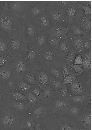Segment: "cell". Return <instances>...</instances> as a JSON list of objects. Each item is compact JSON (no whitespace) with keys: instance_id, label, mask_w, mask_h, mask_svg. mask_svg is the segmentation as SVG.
<instances>
[{"instance_id":"obj_1","label":"cell","mask_w":92,"mask_h":130,"mask_svg":"<svg viewBox=\"0 0 92 130\" xmlns=\"http://www.w3.org/2000/svg\"><path fill=\"white\" fill-rule=\"evenodd\" d=\"M26 118L17 113L0 97V130H24Z\"/></svg>"},{"instance_id":"obj_2","label":"cell","mask_w":92,"mask_h":130,"mask_svg":"<svg viewBox=\"0 0 92 130\" xmlns=\"http://www.w3.org/2000/svg\"><path fill=\"white\" fill-rule=\"evenodd\" d=\"M0 4L2 9L0 12V32L4 34L8 41L12 35L19 31H23V21L17 19L9 9L7 1Z\"/></svg>"},{"instance_id":"obj_3","label":"cell","mask_w":92,"mask_h":130,"mask_svg":"<svg viewBox=\"0 0 92 130\" xmlns=\"http://www.w3.org/2000/svg\"><path fill=\"white\" fill-rule=\"evenodd\" d=\"M7 54L12 60L22 57L24 54L26 45L23 32L17 31L13 33L8 41Z\"/></svg>"},{"instance_id":"obj_4","label":"cell","mask_w":92,"mask_h":130,"mask_svg":"<svg viewBox=\"0 0 92 130\" xmlns=\"http://www.w3.org/2000/svg\"><path fill=\"white\" fill-rule=\"evenodd\" d=\"M40 51L31 42L26 41L25 53L21 57L29 66L39 69L42 66L41 60L39 57Z\"/></svg>"},{"instance_id":"obj_5","label":"cell","mask_w":92,"mask_h":130,"mask_svg":"<svg viewBox=\"0 0 92 130\" xmlns=\"http://www.w3.org/2000/svg\"><path fill=\"white\" fill-rule=\"evenodd\" d=\"M45 11L50 18L52 26H62L63 23H67L65 8L56 7L53 5L51 1H49Z\"/></svg>"},{"instance_id":"obj_6","label":"cell","mask_w":92,"mask_h":130,"mask_svg":"<svg viewBox=\"0 0 92 130\" xmlns=\"http://www.w3.org/2000/svg\"><path fill=\"white\" fill-rule=\"evenodd\" d=\"M31 1H8V7L14 16L18 20H26L27 11Z\"/></svg>"},{"instance_id":"obj_7","label":"cell","mask_w":92,"mask_h":130,"mask_svg":"<svg viewBox=\"0 0 92 130\" xmlns=\"http://www.w3.org/2000/svg\"><path fill=\"white\" fill-rule=\"evenodd\" d=\"M85 87L86 91L84 94L79 96H71L67 100V102L80 107L91 106V79H88Z\"/></svg>"},{"instance_id":"obj_8","label":"cell","mask_w":92,"mask_h":130,"mask_svg":"<svg viewBox=\"0 0 92 130\" xmlns=\"http://www.w3.org/2000/svg\"><path fill=\"white\" fill-rule=\"evenodd\" d=\"M65 8L68 26L72 24H77L79 19L84 15V10L81 8L78 1H74L71 5Z\"/></svg>"},{"instance_id":"obj_9","label":"cell","mask_w":92,"mask_h":130,"mask_svg":"<svg viewBox=\"0 0 92 130\" xmlns=\"http://www.w3.org/2000/svg\"><path fill=\"white\" fill-rule=\"evenodd\" d=\"M63 62L62 59L49 63L42 62V67L49 75L62 81L63 77L61 68Z\"/></svg>"},{"instance_id":"obj_10","label":"cell","mask_w":92,"mask_h":130,"mask_svg":"<svg viewBox=\"0 0 92 130\" xmlns=\"http://www.w3.org/2000/svg\"><path fill=\"white\" fill-rule=\"evenodd\" d=\"M49 106L43 103L29 110L24 115L26 117L32 118L35 122H39L40 120L45 118L49 115Z\"/></svg>"},{"instance_id":"obj_11","label":"cell","mask_w":92,"mask_h":130,"mask_svg":"<svg viewBox=\"0 0 92 130\" xmlns=\"http://www.w3.org/2000/svg\"><path fill=\"white\" fill-rule=\"evenodd\" d=\"M49 1H31L27 11L26 19L33 18L45 12Z\"/></svg>"},{"instance_id":"obj_12","label":"cell","mask_w":92,"mask_h":130,"mask_svg":"<svg viewBox=\"0 0 92 130\" xmlns=\"http://www.w3.org/2000/svg\"><path fill=\"white\" fill-rule=\"evenodd\" d=\"M0 97L9 107L17 113L25 115L30 109V106L27 103L12 99L8 94Z\"/></svg>"},{"instance_id":"obj_13","label":"cell","mask_w":92,"mask_h":130,"mask_svg":"<svg viewBox=\"0 0 92 130\" xmlns=\"http://www.w3.org/2000/svg\"><path fill=\"white\" fill-rule=\"evenodd\" d=\"M23 32L26 41H31L37 33L41 30L32 19L23 21Z\"/></svg>"},{"instance_id":"obj_14","label":"cell","mask_w":92,"mask_h":130,"mask_svg":"<svg viewBox=\"0 0 92 130\" xmlns=\"http://www.w3.org/2000/svg\"><path fill=\"white\" fill-rule=\"evenodd\" d=\"M39 57L42 63H49L61 59L58 50L52 48L46 44L41 50Z\"/></svg>"},{"instance_id":"obj_15","label":"cell","mask_w":92,"mask_h":130,"mask_svg":"<svg viewBox=\"0 0 92 130\" xmlns=\"http://www.w3.org/2000/svg\"><path fill=\"white\" fill-rule=\"evenodd\" d=\"M68 103L65 100L56 96V97L50 104L49 115L56 113L60 116L61 121L64 115H66L67 106Z\"/></svg>"},{"instance_id":"obj_16","label":"cell","mask_w":92,"mask_h":130,"mask_svg":"<svg viewBox=\"0 0 92 130\" xmlns=\"http://www.w3.org/2000/svg\"><path fill=\"white\" fill-rule=\"evenodd\" d=\"M10 64L14 74L18 75L21 76L27 72L37 70L39 69L29 66L21 57L13 60Z\"/></svg>"},{"instance_id":"obj_17","label":"cell","mask_w":92,"mask_h":130,"mask_svg":"<svg viewBox=\"0 0 92 130\" xmlns=\"http://www.w3.org/2000/svg\"><path fill=\"white\" fill-rule=\"evenodd\" d=\"M77 121L82 125V127L91 130V106L80 107Z\"/></svg>"},{"instance_id":"obj_18","label":"cell","mask_w":92,"mask_h":130,"mask_svg":"<svg viewBox=\"0 0 92 130\" xmlns=\"http://www.w3.org/2000/svg\"><path fill=\"white\" fill-rule=\"evenodd\" d=\"M21 76V75L14 74L11 78L4 81L0 88V96L15 90L17 82Z\"/></svg>"},{"instance_id":"obj_19","label":"cell","mask_w":92,"mask_h":130,"mask_svg":"<svg viewBox=\"0 0 92 130\" xmlns=\"http://www.w3.org/2000/svg\"><path fill=\"white\" fill-rule=\"evenodd\" d=\"M67 37L69 39L73 48L76 54H80L84 49L83 43L87 39H91L84 36H78L68 32Z\"/></svg>"},{"instance_id":"obj_20","label":"cell","mask_w":92,"mask_h":130,"mask_svg":"<svg viewBox=\"0 0 92 130\" xmlns=\"http://www.w3.org/2000/svg\"><path fill=\"white\" fill-rule=\"evenodd\" d=\"M35 78L37 85L42 89L49 87L50 76L42 67L36 71Z\"/></svg>"},{"instance_id":"obj_21","label":"cell","mask_w":92,"mask_h":130,"mask_svg":"<svg viewBox=\"0 0 92 130\" xmlns=\"http://www.w3.org/2000/svg\"><path fill=\"white\" fill-rule=\"evenodd\" d=\"M31 19L41 29L46 30L52 27L50 18L46 11Z\"/></svg>"},{"instance_id":"obj_22","label":"cell","mask_w":92,"mask_h":130,"mask_svg":"<svg viewBox=\"0 0 92 130\" xmlns=\"http://www.w3.org/2000/svg\"><path fill=\"white\" fill-rule=\"evenodd\" d=\"M67 86L71 96L80 95L86 91L85 86L81 82L78 78H77L71 84Z\"/></svg>"},{"instance_id":"obj_23","label":"cell","mask_w":92,"mask_h":130,"mask_svg":"<svg viewBox=\"0 0 92 130\" xmlns=\"http://www.w3.org/2000/svg\"><path fill=\"white\" fill-rule=\"evenodd\" d=\"M69 30L67 27L62 26H52L46 31L49 36L61 39L67 37Z\"/></svg>"},{"instance_id":"obj_24","label":"cell","mask_w":92,"mask_h":130,"mask_svg":"<svg viewBox=\"0 0 92 130\" xmlns=\"http://www.w3.org/2000/svg\"><path fill=\"white\" fill-rule=\"evenodd\" d=\"M49 35L46 30H41L31 41L34 46L40 51L45 45Z\"/></svg>"},{"instance_id":"obj_25","label":"cell","mask_w":92,"mask_h":130,"mask_svg":"<svg viewBox=\"0 0 92 130\" xmlns=\"http://www.w3.org/2000/svg\"><path fill=\"white\" fill-rule=\"evenodd\" d=\"M72 48L70 41L67 37L61 39L59 44L58 50L62 59Z\"/></svg>"},{"instance_id":"obj_26","label":"cell","mask_w":92,"mask_h":130,"mask_svg":"<svg viewBox=\"0 0 92 130\" xmlns=\"http://www.w3.org/2000/svg\"><path fill=\"white\" fill-rule=\"evenodd\" d=\"M35 85L27 83L23 79L21 76L17 82L15 90L26 95L31 91L32 88Z\"/></svg>"},{"instance_id":"obj_27","label":"cell","mask_w":92,"mask_h":130,"mask_svg":"<svg viewBox=\"0 0 92 130\" xmlns=\"http://www.w3.org/2000/svg\"><path fill=\"white\" fill-rule=\"evenodd\" d=\"M81 29L91 34V15L84 16L77 23Z\"/></svg>"},{"instance_id":"obj_28","label":"cell","mask_w":92,"mask_h":130,"mask_svg":"<svg viewBox=\"0 0 92 130\" xmlns=\"http://www.w3.org/2000/svg\"><path fill=\"white\" fill-rule=\"evenodd\" d=\"M56 96L49 87L44 89L43 90L42 96L41 103L49 106Z\"/></svg>"},{"instance_id":"obj_29","label":"cell","mask_w":92,"mask_h":130,"mask_svg":"<svg viewBox=\"0 0 92 130\" xmlns=\"http://www.w3.org/2000/svg\"><path fill=\"white\" fill-rule=\"evenodd\" d=\"M14 74L10 63L0 67V78L3 82L11 78Z\"/></svg>"},{"instance_id":"obj_30","label":"cell","mask_w":92,"mask_h":130,"mask_svg":"<svg viewBox=\"0 0 92 130\" xmlns=\"http://www.w3.org/2000/svg\"><path fill=\"white\" fill-rule=\"evenodd\" d=\"M49 75L50 78L49 87L56 95L62 88V81L51 76Z\"/></svg>"},{"instance_id":"obj_31","label":"cell","mask_w":92,"mask_h":130,"mask_svg":"<svg viewBox=\"0 0 92 130\" xmlns=\"http://www.w3.org/2000/svg\"><path fill=\"white\" fill-rule=\"evenodd\" d=\"M54 115L55 120L58 122V125L60 126L59 130H75L73 127L69 125L68 115H64L62 121L60 118L57 119L55 115Z\"/></svg>"},{"instance_id":"obj_32","label":"cell","mask_w":92,"mask_h":130,"mask_svg":"<svg viewBox=\"0 0 92 130\" xmlns=\"http://www.w3.org/2000/svg\"><path fill=\"white\" fill-rule=\"evenodd\" d=\"M8 43L5 35L0 32V56L7 54Z\"/></svg>"},{"instance_id":"obj_33","label":"cell","mask_w":92,"mask_h":130,"mask_svg":"<svg viewBox=\"0 0 92 130\" xmlns=\"http://www.w3.org/2000/svg\"><path fill=\"white\" fill-rule=\"evenodd\" d=\"M80 107L71 103L67 105L66 114L67 115L73 116L77 120L78 117Z\"/></svg>"},{"instance_id":"obj_34","label":"cell","mask_w":92,"mask_h":130,"mask_svg":"<svg viewBox=\"0 0 92 130\" xmlns=\"http://www.w3.org/2000/svg\"><path fill=\"white\" fill-rule=\"evenodd\" d=\"M37 70L30 71L25 73L21 75L23 79L29 84L37 85L35 77L36 72Z\"/></svg>"},{"instance_id":"obj_35","label":"cell","mask_w":92,"mask_h":130,"mask_svg":"<svg viewBox=\"0 0 92 130\" xmlns=\"http://www.w3.org/2000/svg\"><path fill=\"white\" fill-rule=\"evenodd\" d=\"M72 31L73 34L78 36H84L91 39V34H90L80 28L78 25L72 24L67 27Z\"/></svg>"},{"instance_id":"obj_36","label":"cell","mask_w":92,"mask_h":130,"mask_svg":"<svg viewBox=\"0 0 92 130\" xmlns=\"http://www.w3.org/2000/svg\"><path fill=\"white\" fill-rule=\"evenodd\" d=\"M26 96L27 99V103L30 106V109L33 108L38 106L40 104V101L31 91Z\"/></svg>"},{"instance_id":"obj_37","label":"cell","mask_w":92,"mask_h":130,"mask_svg":"<svg viewBox=\"0 0 92 130\" xmlns=\"http://www.w3.org/2000/svg\"><path fill=\"white\" fill-rule=\"evenodd\" d=\"M7 94L10 98L12 99L17 101H23L27 103V99L26 96L20 92L16 90H13Z\"/></svg>"},{"instance_id":"obj_38","label":"cell","mask_w":92,"mask_h":130,"mask_svg":"<svg viewBox=\"0 0 92 130\" xmlns=\"http://www.w3.org/2000/svg\"><path fill=\"white\" fill-rule=\"evenodd\" d=\"M76 54L75 50L72 48L62 59L66 63L69 65L72 64L76 56Z\"/></svg>"},{"instance_id":"obj_39","label":"cell","mask_w":92,"mask_h":130,"mask_svg":"<svg viewBox=\"0 0 92 130\" xmlns=\"http://www.w3.org/2000/svg\"><path fill=\"white\" fill-rule=\"evenodd\" d=\"M61 39L52 37L49 35L45 44L48 45L51 48L58 50L59 45Z\"/></svg>"},{"instance_id":"obj_40","label":"cell","mask_w":92,"mask_h":130,"mask_svg":"<svg viewBox=\"0 0 92 130\" xmlns=\"http://www.w3.org/2000/svg\"><path fill=\"white\" fill-rule=\"evenodd\" d=\"M70 96L67 85L62 84V88L60 91L56 95V96L67 102Z\"/></svg>"},{"instance_id":"obj_41","label":"cell","mask_w":92,"mask_h":130,"mask_svg":"<svg viewBox=\"0 0 92 130\" xmlns=\"http://www.w3.org/2000/svg\"><path fill=\"white\" fill-rule=\"evenodd\" d=\"M61 69L63 78L70 75H75L74 72L70 67V65L64 62Z\"/></svg>"},{"instance_id":"obj_42","label":"cell","mask_w":92,"mask_h":130,"mask_svg":"<svg viewBox=\"0 0 92 130\" xmlns=\"http://www.w3.org/2000/svg\"><path fill=\"white\" fill-rule=\"evenodd\" d=\"M54 6L57 8H65L71 5L74 1H51Z\"/></svg>"},{"instance_id":"obj_43","label":"cell","mask_w":92,"mask_h":130,"mask_svg":"<svg viewBox=\"0 0 92 130\" xmlns=\"http://www.w3.org/2000/svg\"><path fill=\"white\" fill-rule=\"evenodd\" d=\"M82 65L83 72L87 73L88 76H91V60H82Z\"/></svg>"},{"instance_id":"obj_44","label":"cell","mask_w":92,"mask_h":130,"mask_svg":"<svg viewBox=\"0 0 92 130\" xmlns=\"http://www.w3.org/2000/svg\"><path fill=\"white\" fill-rule=\"evenodd\" d=\"M43 90L38 85H35L32 88L31 92L32 93L41 101L42 95Z\"/></svg>"},{"instance_id":"obj_45","label":"cell","mask_w":92,"mask_h":130,"mask_svg":"<svg viewBox=\"0 0 92 130\" xmlns=\"http://www.w3.org/2000/svg\"><path fill=\"white\" fill-rule=\"evenodd\" d=\"M70 66L74 72L75 76L79 78L83 72L82 65L72 64L70 65Z\"/></svg>"},{"instance_id":"obj_46","label":"cell","mask_w":92,"mask_h":130,"mask_svg":"<svg viewBox=\"0 0 92 130\" xmlns=\"http://www.w3.org/2000/svg\"><path fill=\"white\" fill-rule=\"evenodd\" d=\"M36 123L31 118L26 117L24 124V128L28 130H34L33 128L35 127Z\"/></svg>"},{"instance_id":"obj_47","label":"cell","mask_w":92,"mask_h":130,"mask_svg":"<svg viewBox=\"0 0 92 130\" xmlns=\"http://www.w3.org/2000/svg\"><path fill=\"white\" fill-rule=\"evenodd\" d=\"M12 60L8 54L0 56V67L10 63Z\"/></svg>"},{"instance_id":"obj_48","label":"cell","mask_w":92,"mask_h":130,"mask_svg":"<svg viewBox=\"0 0 92 130\" xmlns=\"http://www.w3.org/2000/svg\"><path fill=\"white\" fill-rule=\"evenodd\" d=\"M75 75H71L66 76L63 78L62 81V84L67 86L71 84L77 78Z\"/></svg>"},{"instance_id":"obj_49","label":"cell","mask_w":92,"mask_h":130,"mask_svg":"<svg viewBox=\"0 0 92 130\" xmlns=\"http://www.w3.org/2000/svg\"><path fill=\"white\" fill-rule=\"evenodd\" d=\"M80 54L82 60H91V50H86L83 49Z\"/></svg>"},{"instance_id":"obj_50","label":"cell","mask_w":92,"mask_h":130,"mask_svg":"<svg viewBox=\"0 0 92 130\" xmlns=\"http://www.w3.org/2000/svg\"><path fill=\"white\" fill-rule=\"evenodd\" d=\"M80 5L81 8L84 10V16L91 15V7H89L88 5L85 6Z\"/></svg>"},{"instance_id":"obj_51","label":"cell","mask_w":92,"mask_h":130,"mask_svg":"<svg viewBox=\"0 0 92 130\" xmlns=\"http://www.w3.org/2000/svg\"><path fill=\"white\" fill-rule=\"evenodd\" d=\"M84 49L86 50H91V39H87L84 41L83 44Z\"/></svg>"},{"instance_id":"obj_52","label":"cell","mask_w":92,"mask_h":130,"mask_svg":"<svg viewBox=\"0 0 92 130\" xmlns=\"http://www.w3.org/2000/svg\"><path fill=\"white\" fill-rule=\"evenodd\" d=\"M82 59L81 55L79 54L76 56L75 59L73 63V64H82Z\"/></svg>"},{"instance_id":"obj_53","label":"cell","mask_w":92,"mask_h":130,"mask_svg":"<svg viewBox=\"0 0 92 130\" xmlns=\"http://www.w3.org/2000/svg\"><path fill=\"white\" fill-rule=\"evenodd\" d=\"M71 126L74 128L75 130H89L86 128L80 126L75 122L71 123Z\"/></svg>"},{"instance_id":"obj_54","label":"cell","mask_w":92,"mask_h":130,"mask_svg":"<svg viewBox=\"0 0 92 130\" xmlns=\"http://www.w3.org/2000/svg\"><path fill=\"white\" fill-rule=\"evenodd\" d=\"M79 3L84 6H85L87 5H88L89 6L91 7V1H78Z\"/></svg>"},{"instance_id":"obj_55","label":"cell","mask_w":92,"mask_h":130,"mask_svg":"<svg viewBox=\"0 0 92 130\" xmlns=\"http://www.w3.org/2000/svg\"><path fill=\"white\" fill-rule=\"evenodd\" d=\"M41 124L39 122H38L36 123L35 126V129L34 130H43L44 128H40Z\"/></svg>"},{"instance_id":"obj_56","label":"cell","mask_w":92,"mask_h":130,"mask_svg":"<svg viewBox=\"0 0 92 130\" xmlns=\"http://www.w3.org/2000/svg\"><path fill=\"white\" fill-rule=\"evenodd\" d=\"M3 82L2 80L0 78V88L1 87V85L3 83Z\"/></svg>"},{"instance_id":"obj_57","label":"cell","mask_w":92,"mask_h":130,"mask_svg":"<svg viewBox=\"0 0 92 130\" xmlns=\"http://www.w3.org/2000/svg\"><path fill=\"white\" fill-rule=\"evenodd\" d=\"M2 10L0 9V12Z\"/></svg>"},{"instance_id":"obj_58","label":"cell","mask_w":92,"mask_h":130,"mask_svg":"<svg viewBox=\"0 0 92 130\" xmlns=\"http://www.w3.org/2000/svg\"></svg>"}]
</instances>
